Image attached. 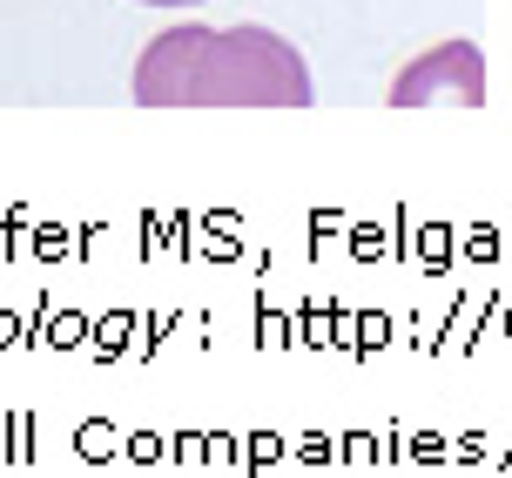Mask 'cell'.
<instances>
[{
    "instance_id": "obj_1",
    "label": "cell",
    "mask_w": 512,
    "mask_h": 478,
    "mask_svg": "<svg viewBox=\"0 0 512 478\" xmlns=\"http://www.w3.org/2000/svg\"><path fill=\"white\" fill-rule=\"evenodd\" d=\"M142 108H310V68L270 27H162L135 54Z\"/></svg>"
},
{
    "instance_id": "obj_2",
    "label": "cell",
    "mask_w": 512,
    "mask_h": 478,
    "mask_svg": "<svg viewBox=\"0 0 512 478\" xmlns=\"http://www.w3.org/2000/svg\"><path fill=\"white\" fill-rule=\"evenodd\" d=\"M391 101H398V108H425V101H465V108H472V101H479V54L465 48V41H445L438 54L398 68Z\"/></svg>"
},
{
    "instance_id": "obj_3",
    "label": "cell",
    "mask_w": 512,
    "mask_h": 478,
    "mask_svg": "<svg viewBox=\"0 0 512 478\" xmlns=\"http://www.w3.org/2000/svg\"><path fill=\"white\" fill-rule=\"evenodd\" d=\"M142 7H203V0H142Z\"/></svg>"
}]
</instances>
